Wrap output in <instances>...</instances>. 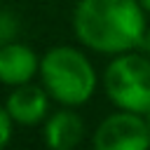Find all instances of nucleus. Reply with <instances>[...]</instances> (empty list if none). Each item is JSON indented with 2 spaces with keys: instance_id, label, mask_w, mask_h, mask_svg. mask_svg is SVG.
<instances>
[{
  "instance_id": "f257e3e1",
  "label": "nucleus",
  "mask_w": 150,
  "mask_h": 150,
  "mask_svg": "<svg viewBox=\"0 0 150 150\" xmlns=\"http://www.w3.org/2000/svg\"><path fill=\"white\" fill-rule=\"evenodd\" d=\"M73 28L82 45L108 54L127 52L145 40V16L136 0H80Z\"/></svg>"
},
{
  "instance_id": "f03ea898",
  "label": "nucleus",
  "mask_w": 150,
  "mask_h": 150,
  "mask_svg": "<svg viewBox=\"0 0 150 150\" xmlns=\"http://www.w3.org/2000/svg\"><path fill=\"white\" fill-rule=\"evenodd\" d=\"M40 75L45 89L66 105L84 103L96 87L94 66L73 47H54L40 61Z\"/></svg>"
},
{
  "instance_id": "7ed1b4c3",
  "label": "nucleus",
  "mask_w": 150,
  "mask_h": 150,
  "mask_svg": "<svg viewBox=\"0 0 150 150\" xmlns=\"http://www.w3.org/2000/svg\"><path fill=\"white\" fill-rule=\"evenodd\" d=\"M108 98L131 112L150 110V59L145 56H117L103 75Z\"/></svg>"
},
{
  "instance_id": "20e7f679",
  "label": "nucleus",
  "mask_w": 150,
  "mask_h": 150,
  "mask_svg": "<svg viewBox=\"0 0 150 150\" xmlns=\"http://www.w3.org/2000/svg\"><path fill=\"white\" fill-rule=\"evenodd\" d=\"M150 127L138 112L124 110L105 117L94 134V150H148Z\"/></svg>"
},
{
  "instance_id": "39448f33",
  "label": "nucleus",
  "mask_w": 150,
  "mask_h": 150,
  "mask_svg": "<svg viewBox=\"0 0 150 150\" xmlns=\"http://www.w3.org/2000/svg\"><path fill=\"white\" fill-rule=\"evenodd\" d=\"M38 70V56L30 47L19 42H7L0 47V82L26 84Z\"/></svg>"
},
{
  "instance_id": "423d86ee",
  "label": "nucleus",
  "mask_w": 150,
  "mask_h": 150,
  "mask_svg": "<svg viewBox=\"0 0 150 150\" xmlns=\"http://www.w3.org/2000/svg\"><path fill=\"white\" fill-rule=\"evenodd\" d=\"M7 110L19 124H38L47 112V94L35 84H19L7 98Z\"/></svg>"
},
{
  "instance_id": "0eeeda50",
  "label": "nucleus",
  "mask_w": 150,
  "mask_h": 150,
  "mask_svg": "<svg viewBox=\"0 0 150 150\" xmlns=\"http://www.w3.org/2000/svg\"><path fill=\"white\" fill-rule=\"evenodd\" d=\"M84 134V124L80 120V115L70 112V110H59L47 120L45 127V141L49 145V150H73Z\"/></svg>"
},
{
  "instance_id": "6e6552de",
  "label": "nucleus",
  "mask_w": 150,
  "mask_h": 150,
  "mask_svg": "<svg viewBox=\"0 0 150 150\" xmlns=\"http://www.w3.org/2000/svg\"><path fill=\"white\" fill-rule=\"evenodd\" d=\"M14 33H16V19L9 12H0V47L12 42Z\"/></svg>"
},
{
  "instance_id": "1a4fd4ad",
  "label": "nucleus",
  "mask_w": 150,
  "mask_h": 150,
  "mask_svg": "<svg viewBox=\"0 0 150 150\" xmlns=\"http://www.w3.org/2000/svg\"><path fill=\"white\" fill-rule=\"evenodd\" d=\"M12 138V115L7 108H0V150L9 143Z\"/></svg>"
},
{
  "instance_id": "9d476101",
  "label": "nucleus",
  "mask_w": 150,
  "mask_h": 150,
  "mask_svg": "<svg viewBox=\"0 0 150 150\" xmlns=\"http://www.w3.org/2000/svg\"><path fill=\"white\" fill-rule=\"evenodd\" d=\"M143 45H145V49H148V54H150V30L145 33V40H143Z\"/></svg>"
},
{
  "instance_id": "9b49d317",
  "label": "nucleus",
  "mask_w": 150,
  "mask_h": 150,
  "mask_svg": "<svg viewBox=\"0 0 150 150\" xmlns=\"http://www.w3.org/2000/svg\"><path fill=\"white\" fill-rule=\"evenodd\" d=\"M141 5H143L145 9H150V0H141Z\"/></svg>"
},
{
  "instance_id": "f8f14e48",
  "label": "nucleus",
  "mask_w": 150,
  "mask_h": 150,
  "mask_svg": "<svg viewBox=\"0 0 150 150\" xmlns=\"http://www.w3.org/2000/svg\"><path fill=\"white\" fill-rule=\"evenodd\" d=\"M145 122H148V127H150V110L145 112Z\"/></svg>"
}]
</instances>
